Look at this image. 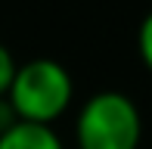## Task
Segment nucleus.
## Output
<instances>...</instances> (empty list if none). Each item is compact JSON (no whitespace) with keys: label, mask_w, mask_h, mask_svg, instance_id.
I'll return each instance as SVG.
<instances>
[{"label":"nucleus","mask_w":152,"mask_h":149,"mask_svg":"<svg viewBox=\"0 0 152 149\" xmlns=\"http://www.w3.org/2000/svg\"><path fill=\"white\" fill-rule=\"evenodd\" d=\"M6 99L19 121L53 127V121L62 118L75 99V81L62 62L50 56H37L16 65Z\"/></svg>","instance_id":"1"},{"label":"nucleus","mask_w":152,"mask_h":149,"mask_svg":"<svg viewBox=\"0 0 152 149\" xmlns=\"http://www.w3.org/2000/svg\"><path fill=\"white\" fill-rule=\"evenodd\" d=\"M78 149H140L143 118L121 90H99L81 103L75 118Z\"/></svg>","instance_id":"2"},{"label":"nucleus","mask_w":152,"mask_h":149,"mask_svg":"<svg viewBox=\"0 0 152 149\" xmlns=\"http://www.w3.org/2000/svg\"><path fill=\"white\" fill-rule=\"evenodd\" d=\"M0 149H65V146L53 127L16 121L10 131L0 134Z\"/></svg>","instance_id":"3"},{"label":"nucleus","mask_w":152,"mask_h":149,"mask_svg":"<svg viewBox=\"0 0 152 149\" xmlns=\"http://www.w3.org/2000/svg\"><path fill=\"white\" fill-rule=\"evenodd\" d=\"M137 50H140L143 65L152 72V9L140 19V28H137Z\"/></svg>","instance_id":"4"},{"label":"nucleus","mask_w":152,"mask_h":149,"mask_svg":"<svg viewBox=\"0 0 152 149\" xmlns=\"http://www.w3.org/2000/svg\"><path fill=\"white\" fill-rule=\"evenodd\" d=\"M16 59H12V53L6 50V44L0 40V96H6V90H10L12 84V74H16Z\"/></svg>","instance_id":"5"},{"label":"nucleus","mask_w":152,"mask_h":149,"mask_svg":"<svg viewBox=\"0 0 152 149\" xmlns=\"http://www.w3.org/2000/svg\"><path fill=\"white\" fill-rule=\"evenodd\" d=\"M16 121H19V118H16V112H12L10 99H6V96H0V134H3V131H10Z\"/></svg>","instance_id":"6"}]
</instances>
